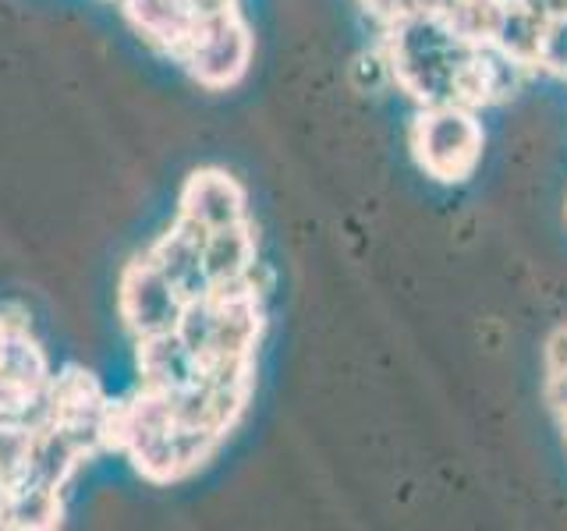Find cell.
<instances>
[{
  "label": "cell",
  "mask_w": 567,
  "mask_h": 531,
  "mask_svg": "<svg viewBox=\"0 0 567 531\" xmlns=\"http://www.w3.org/2000/svg\"><path fill=\"white\" fill-rule=\"evenodd\" d=\"M412 149L419 167L436 181H465L483 159V124L468 106H422L412 124Z\"/></svg>",
  "instance_id": "1"
},
{
  "label": "cell",
  "mask_w": 567,
  "mask_h": 531,
  "mask_svg": "<svg viewBox=\"0 0 567 531\" xmlns=\"http://www.w3.org/2000/svg\"><path fill=\"white\" fill-rule=\"evenodd\" d=\"M252 29L238 8H230L220 14H199L188 43L174 61L188 71L192 82H199L209 93H224L245 79L248 64H252Z\"/></svg>",
  "instance_id": "2"
},
{
  "label": "cell",
  "mask_w": 567,
  "mask_h": 531,
  "mask_svg": "<svg viewBox=\"0 0 567 531\" xmlns=\"http://www.w3.org/2000/svg\"><path fill=\"white\" fill-rule=\"evenodd\" d=\"M117 309H121L124 326L135 336H146V333L174 330L177 319H182L185 298L174 291L167 273L142 252V259L124 266L121 288H117Z\"/></svg>",
  "instance_id": "3"
},
{
  "label": "cell",
  "mask_w": 567,
  "mask_h": 531,
  "mask_svg": "<svg viewBox=\"0 0 567 531\" xmlns=\"http://www.w3.org/2000/svg\"><path fill=\"white\" fill-rule=\"evenodd\" d=\"M248 199L245 188L230 177L227 170L206 167L195 170L185 188H182V202H177V217H185L188 223L203 227V230H217L248 220Z\"/></svg>",
  "instance_id": "4"
},
{
  "label": "cell",
  "mask_w": 567,
  "mask_h": 531,
  "mask_svg": "<svg viewBox=\"0 0 567 531\" xmlns=\"http://www.w3.org/2000/svg\"><path fill=\"white\" fill-rule=\"evenodd\" d=\"M117 8L142 40L153 50L177 58L182 46L188 43V35L199 22V14L188 0H117Z\"/></svg>",
  "instance_id": "5"
},
{
  "label": "cell",
  "mask_w": 567,
  "mask_h": 531,
  "mask_svg": "<svg viewBox=\"0 0 567 531\" xmlns=\"http://www.w3.org/2000/svg\"><path fill=\"white\" fill-rule=\"evenodd\" d=\"M203 270H206L209 288H217V283H238V280L252 277L259 270L252 220L206 230V238H203Z\"/></svg>",
  "instance_id": "6"
},
{
  "label": "cell",
  "mask_w": 567,
  "mask_h": 531,
  "mask_svg": "<svg viewBox=\"0 0 567 531\" xmlns=\"http://www.w3.org/2000/svg\"><path fill=\"white\" fill-rule=\"evenodd\" d=\"M543 22L546 18L528 11L518 0H507V8L501 14V25L493 32V46L504 50L511 61H518L532 71H539V40H543Z\"/></svg>",
  "instance_id": "7"
},
{
  "label": "cell",
  "mask_w": 567,
  "mask_h": 531,
  "mask_svg": "<svg viewBox=\"0 0 567 531\" xmlns=\"http://www.w3.org/2000/svg\"><path fill=\"white\" fill-rule=\"evenodd\" d=\"M507 8V0H454L443 14L457 35H465L468 43H489L496 25H501V14Z\"/></svg>",
  "instance_id": "8"
},
{
  "label": "cell",
  "mask_w": 567,
  "mask_h": 531,
  "mask_svg": "<svg viewBox=\"0 0 567 531\" xmlns=\"http://www.w3.org/2000/svg\"><path fill=\"white\" fill-rule=\"evenodd\" d=\"M567 372V326H560L546 344V376H557Z\"/></svg>",
  "instance_id": "9"
},
{
  "label": "cell",
  "mask_w": 567,
  "mask_h": 531,
  "mask_svg": "<svg viewBox=\"0 0 567 531\" xmlns=\"http://www.w3.org/2000/svg\"><path fill=\"white\" fill-rule=\"evenodd\" d=\"M546 397H549V404H554V412H557L564 433H567V372H557V376L546 379Z\"/></svg>",
  "instance_id": "10"
},
{
  "label": "cell",
  "mask_w": 567,
  "mask_h": 531,
  "mask_svg": "<svg viewBox=\"0 0 567 531\" xmlns=\"http://www.w3.org/2000/svg\"><path fill=\"white\" fill-rule=\"evenodd\" d=\"M362 4L372 18H380L383 25H390L394 18L404 14V0H362Z\"/></svg>",
  "instance_id": "11"
},
{
  "label": "cell",
  "mask_w": 567,
  "mask_h": 531,
  "mask_svg": "<svg viewBox=\"0 0 567 531\" xmlns=\"http://www.w3.org/2000/svg\"><path fill=\"white\" fill-rule=\"evenodd\" d=\"M454 4V0H404V14H412V11H419V14H447V8Z\"/></svg>",
  "instance_id": "12"
},
{
  "label": "cell",
  "mask_w": 567,
  "mask_h": 531,
  "mask_svg": "<svg viewBox=\"0 0 567 531\" xmlns=\"http://www.w3.org/2000/svg\"><path fill=\"white\" fill-rule=\"evenodd\" d=\"M195 8V14H220V11H230L238 8V0H188Z\"/></svg>",
  "instance_id": "13"
},
{
  "label": "cell",
  "mask_w": 567,
  "mask_h": 531,
  "mask_svg": "<svg viewBox=\"0 0 567 531\" xmlns=\"http://www.w3.org/2000/svg\"><path fill=\"white\" fill-rule=\"evenodd\" d=\"M114 4H117V0H114Z\"/></svg>",
  "instance_id": "14"
}]
</instances>
